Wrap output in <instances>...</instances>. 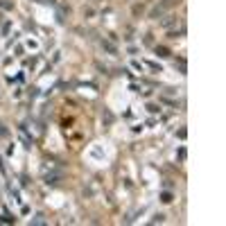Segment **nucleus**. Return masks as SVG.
Wrapping results in <instances>:
<instances>
[{"mask_svg": "<svg viewBox=\"0 0 226 226\" xmlns=\"http://www.w3.org/2000/svg\"><path fill=\"white\" fill-rule=\"evenodd\" d=\"M2 134H5V131H2V129H0V136H2Z\"/></svg>", "mask_w": 226, "mask_h": 226, "instance_id": "3", "label": "nucleus"}, {"mask_svg": "<svg viewBox=\"0 0 226 226\" xmlns=\"http://www.w3.org/2000/svg\"><path fill=\"white\" fill-rule=\"evenodd\" d=\"M156 52H161V56H170V52L165 48H156Z\"/></svg>", "mask_w": 226, "mask_h": 226, "instance_id": "2", "label": "nucleus"}, {"mask_svg": "<svg viewBox=\"0 0 226 226\" xmlns=\"http://www.w3.org/2000/svg\"><path fill=\"white\" fill-rule=\"evenodd\" d=\"M179 2V0H165V2L161 5V7H154V12L152 14H149V16H152V18H156V16H161L163 12H165V9H170V7H172V5H176Z\"/></svg>", "mask_w": 226, "mask_h": 226, "instance_id": "1", "label": "nucleus"}]
</instances>
